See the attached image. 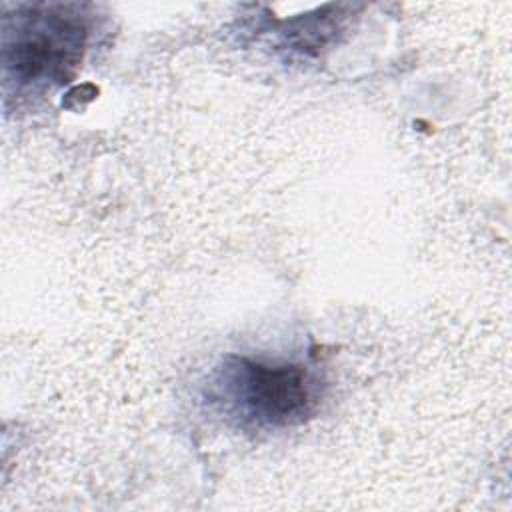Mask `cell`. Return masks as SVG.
<instances>
[{
  "mask_svg": "<svg viewBox=\"0 0 512 512\" xmlns=\"http://www.w3.org/2000/svg\"><path fill=\"white\" fill-rule=\"evenodd\" d=\"M88 26L76 4L18 6L2 26L4 90L36 94L72 78Z\"/></svg>",
  "mask_w": 512,
  "mask_h": 512,
  "instance_id": "6da1fadb",
  "label": "cell"
},
{
  "mask_svg": "<svg viewBox=\"0 0 512 512\" xmlns=\"http://www.w3.org/2000/svg\"><path fill=\"white\" fill-rule=\"evenodd\" d=\"M320 396L304 364L228 356L212 376L210 398L244 426L288 428L304 422Z\"/></svg>",
  "mask_w": 512,
  "mask_h": 512,
  "instance_id": "7a4b0ae2",
  "label": "cell"
}]
</instances>
